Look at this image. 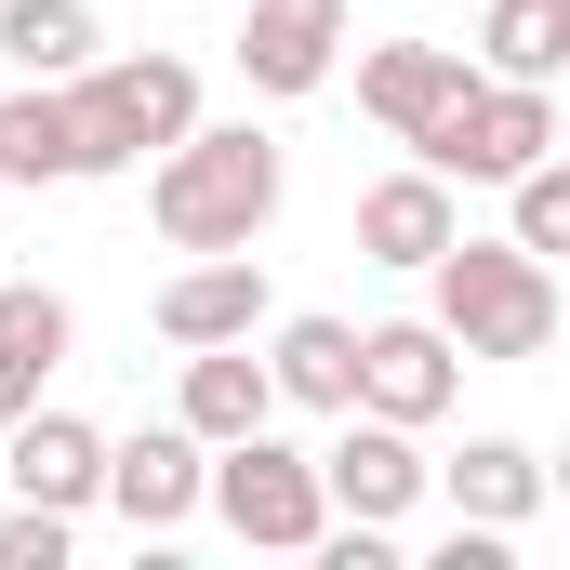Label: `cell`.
I'll return each mask as SVG.
<instances>
[{"instance_id": "6da1fadb", "label": "cell", "mask_w": 570, "mask_h": 570, "mask_svg": "<svg viewBox=\"0 0 570 570\" xmlns=\"http://www.w3.org/2000/svg\"><path fill=\"white\" fill-rule=\"evenodd\" d=\"M279 186H292L279 134H253V120H186V134L159 146V173H146V226H159L173 253H253V239L279 226Z\"/></svg>"}, {"instance_id": "7a4b0ae2", "label": "cell", "mask_w": 570, "mask_h": 570, "mask_svg": "<svg viewBox=\"0 0 570 570\" xmlns=\"http://www.w3.org/2000/svg\"><path fill=\"white\" fill-rule=\"evenodd\" d=\"M425 279H438V332H451V358L464 372H518V358H544L558 345V266L544 253H518V239H438L425 253Z\"/></svg>"}, {"instance_id": "3957f363", "label": "cell", "mask_w": 570, "mask_h": 570, "mask_svg": "<svg viewBox=\"0 0 570 570\" xmlns=\"http://www.w3.org/2000/svg\"><path fill=\"white\" fill-rule=\"evenodd\" d=\"M186 120H199V67H186V53H94V67H67V146H80V186L159 159Z\"/></svg>"}, {"instance_id": "277c9868", "label": "cell", "mask_w": 570, "mask_h": 570, "mask_svg": "<svg viewBox=\"0 0 570 570\" xmlns=\"http://www.w3.org/2000/svg\"><path fill=\"white\" fill-rule=\"evenodd\" d=\"M199 504L239 531V544H266V558H305L318 531H332V491H318V451H292V438H226L213 464H199Z\"/></svg>"}, {"instance_id": "5b68a950", "label": "cell", "mask_w": 570, "mask_h": 570, "mask_svg": "<svg viewBox=\"0 0 570 570\" xmlns=\"http://www.w3.org/2000/svg\"><path fill=\"white\" fill-rule=\"evenodd\" d=\"M544 146H558V80H464L425 134H412V159H425L438 186H504Z\"/></svg>"}, {"instance_id": "8992f818", "label": "cell", "mask_w": 570, "mask_h": 570, "mask_svg": "<svg viewBox=\"0 0 570 570\" xmlns=\"http://www.w3.org/2000/svg\"><path fill=\"white\" fill-rule=\"evenodd\" d=\"M451 399H464V358H451L438 318H372V332H358V399H345V412H385V425L425 438Z\"/></svg>"}, {"instance_id": "52a82bcc", "label": "cell", "mask_w": 570, "mask_h": 570, "mask_svg": "<svg viewBox=\"0 0 570 570\" xmlns=\"http://www.w3.org/2000/svg\"><path fill=\"white\" fill-rule=\"evenodd\" d=\"M345 27H358V0H253L239 13V80L279 94V107H305L345 67Z\"/></svg>"}, {"instance_id": "ba28073f", "label": "cell", "mask_w": 570, "mask_h": 570, "mask_svg": "<svg viewBox=\"0 0 570 570\" xmlns=\"http://www.w3.org/2000/svg\"><path fill=\"white\" fill-rule=\"evenodd\" d=\"M425 451H412V425H385V412H345V438H332V451H318V491H332V518H385V531H399V518H412V504H425Z\"/></svg>"}, {"instance_id": "9c48e42d", "label": "cell", "mask_w": 570, "mask_h": 570, "mask_svg": "<svg viewBox=\"0 0 570 570\" xmlns=\"http://www.w3.org/2000/svg\"><path fill=\"white\" fill-rule=\"evenodd\" d=\"M0 478H13V504H53V518H80L94 491H107V438L80 425V412H13L0 425Z\"/></svg>"}, {"instance_id": "30bf717a", "label": "cell", "mask_w": 570, "mask_h": 570, "mask_svg": "<svg viewBox=\"0 0 570 570\" xmlns=\"http://www.w3.org/2000/svg\"><path fill=\"white\" fill-rule=\"evenodd\" d=\"M199 464H213V451H199L186 425L107 438V491H94V504H120L134 531H186V518H199Z\"/></svg>"}, {"instance_id": "8fae6325", "label": "cell", "mask_w": 570, "mask_h": 570, "mask_svg": "<svg viewBox=\"0 0 570 570\" xmlns=\"http://www.w3.org/2000/svg\"><path fill=\"white\" fill-rule=\"evenodd\" d=\"M266 332V266L253 253H199L186 279H159V345H253Z\"/></svg>"}, {"instance_id": "7c38bea8", "label": "cell", "mask_w": 570, "mask_h": 570, "mask_svg": "<svg viewBox=\"0 0 570 570\" xmlns=\"http://www.w3.org/2000/svg\"><path fill=\"white\" fill-rule=\"evenodd\" d=\"M464 80H478V67H464L451 40H372V53H358V107H372V120H385L399 146L425 134V120L451 107V94H464Z\"/></svg>"}, {"instance_id": "4fadbf2b", "label": "cell", "mask_w": 570, "mask_h": 570, "mask_svg": "<svg viewBox=\"0 0 570 570\" xmlns=\"http://www.w3.org/2000/svg\"><path fill=\"white\" fill-rule=\"evenodd\" d=\"M67 345H80V318H67V292L53 279H0V425L67 372Z\"/></svg>"}, {"instance_id": "5bb4252c", "label": "cell", "mask_w": 570, "mask_h": 570, "mask_svg": "<svg viewBox=\"0 0 570 570\" xmlns=\"http://www.w3.org/2000/svg\"><path fill=\"white\" fill-rule=\"evenodd\" d=\"M266 412H279V385H266V358H253V345H186V399H173V425L199 438V451L253 438Z\"/></svg>"}, {"instance_id": "9a60e30c", "label": "cell", "mask_w": 570, "mask_h": 570, "mask_svg": "<svg viewBox=\"0 0 570 570\" xmlns=\"http://www.w3.org/2000/svg\"><path fill=\"white\" fill-rule=\"evenodd\" d=\"M451 226H464V213H451V186H438L425 159L385 173V186H358V253H372V266H412V279H425V253Z\"/></svg>"}, {"instance_id": "2e32d148", "label": "cell", "mask_w": 570, "mask_h": 570, "mask_svg": "<svg viewBox=\"0 0 570 570\" xmlns=\"http://www.w3.org/2000/svg\"><path fill=\"white\" fill-rule=\"evenodd\" d=\"M266 385H279L292 412H345V399H358V332L318 318V305L279 318V332H266Z\"/></svg>"}, {"instance_id": "e0dca14e", "label": "cell", "mask_w": 570, "mask_h": 570, "mask_svg": "<svg viewBox=\"0 0 570 570\" xmlns=\"http://www.w3.org/2000/svg\"><path fill=\"white\" fill-rule=\"evenodd\" d=\"M451 518H478V531L544 518V451H531V438H464V464H451Z\"/></svg>"}, {"instance_id": "ac0fdd59", "label": "cell", "mask_w": 570, "mask_h": 570, "mask_svg": "<svg viewBox=\"0 0 570 570\" xmlns=\"http://www.w3.org/2000/svg\"><path fill=\"white\" fill-rule=\"evenodd\" d=\"M0 186H80V146H67V80L0 94Z\"/></svg>"}, {"instance_id": "d6986e66", "label": "cell", "mask_w": 570, "mask_h": 570, "mask_svg": "<svg viewBox=\"0 0 570 570\" xmlns=\"http://www.w3.org/2000/svg\"><path fill=\"white\" fill-rule=\"evenodd\" d=\"M570 0H478V80H558Z\"/></svg>"}, {"instance_id": "ffe728a7", "label": "cell", "mask_w": 570, "mask_h": 570, "mask_svg": "<svg viewBox=\"0 0 570 570\" xmlns=\"http://www.w3.org/2000/svg\"><path fill=\"white\" fill-rule=\"evenodd\" d=\"M0 53H13V80H67L107 53V27H94V0H0Z\"/></svg>"}, {"instance_id": "44dd1931", "label": "cell", "mask_w": 570, "mask_h": 570, "mask_svg": "<svg viewBox=\"0 0 570 570\" xmlns=\"http://www.w3.org/2000/svg\"><path fill=\"white\" fill-rule=\"evenodd\" d=\"M504 239H518V253H544V266L570 253V159H558V146H544L531 173H504Z\"/></svg>"}, {"instance_id": "7402d4cb", "label": "cell", "mask_w": 570, "mask_h": 570, "mask_svg": "<svg viewBox=\"0 0 570 570\" xmlns=\"http://www.w3.org/2000/svg\"><path fill=\"white\" fill-rule=\"evenodd\" d=\"M0 570H67V518L53 504H13L0 518Z\"/></svg>"}]
</instances>
